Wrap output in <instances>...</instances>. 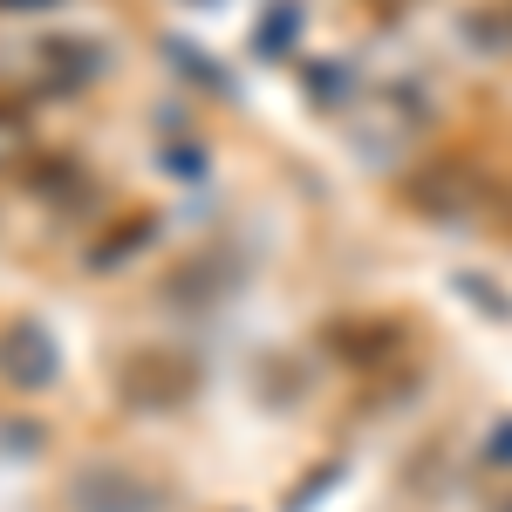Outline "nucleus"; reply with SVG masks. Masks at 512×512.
I'll list each match as a JSON object with an SVG mask.
<instances>
[{"label":"nucleus","mask_w":512,"mask_h":512,"mask_svg":"<svg viewBox=\"0 0 512 512\" xmlns=\"http://www.w3.org/2000/svg\"><path fill=\"white\" fill-rule=\"evenodd\" d=\"M164 55H178V62H185V69H192V82H205V89H212V96H233V82H226V69H219V62H212V55H198L192 41L164 35Z\"/></svg>","instance_id":"0eeeda50"},{"label":"nucleus","mask_w":512,"mask_h":512,"mask_svg":"<svg viewBox=\"0 0 512 512\" xmlns=\"http://www.w3.org/2000/svg\"><path fill=\"white\" fill-rule=\"evenodd\" d=\"M151 233H158V212H151V205H130V219H123V226H110V233H103V246H89V267L103 274V267L130 260L137 246H151Z\"/></svg>","instance_id":"39448f33"},{"label":"nucleus","mask_w":512,"mask_h":512,"mask_svg":"<svg viewBox=\"0 0 512 512\" xmlns=\"http://www.w3.org/2000/svg\"><path fill=\"white\" fill-rule=\"evenodd\" d=\"M69 506L76 512H158V485L137 478L117 458H96L69 478Z\"/></svg>","instance_id":"7ed1b4c3"},{"label":"nucleus","mask_w":512,"mask_h":512,"mask_svg":"<svg viewBox=\"0 0 512 512\" xmlns=\"http://www.w3.org/2000/svg\"><path fill=\"white\" fill-rule=\"evenodd\" d=\"M0 123H14V103H0Z\"/></svg>","instance_id":"9d476101"},{"label":"nucleus","mask_w":512,"mask_h":512,"mask_svg":"<svg viewBox=\"0 0 512 512\" xmlns=\"http://www.w3.org/2000/svg\"><path fill=\"white\" fill-rule=\"evenodd\" d=\"M0 376H7V383H14V390H48V383H55V376H62V349H55V342H48V328H41V321H7V328H0Z\"/></svg>","instance_id":"20e7f679"},{"label":"nucleus","mask_w":512,"mask_h":512,"mask_svg":"<svg viewBox=\"0 0 512 512\" xmlns=\"http://www.w3.org/2000/svg\"><path fill=\"white\" fill-rule=\"evenodd\" d=\"M506 512H512V506H506Z\"/></svg>","instance_id":"f8f14e48"},{"label":"nucleus","mask_w":512,"mask_h":512,"mask_svg":"<svg viewBox=\"0 0 512 512\" xmlns=\"http://www.w3.org/2000/svg\"><path fill=\"white\" fill-rule=\"evenodd\" d=\"M110 376H117V396L130 410H185L198 396V362L185 349H158V342L123 349Z\"/></svg>","instance_id":"f257e3e1"},{"label":"nucleus","mask_w":512,"mask_h":512,"mask_svg":"<svg viewBox=\"0 0 512 512\" xmlns=\"http://www.w3.org/2000/svg\"><path fill=\"white\" fill-rule=\"evenodd\" d=\"M294 35H301V14H294V7H274V14H267V28L253 35V48H260V55H287Z\"/></svg>","instance_id":"6e6552de"},{"label":"nucleus","mask_w":512,"mask_h":512,"mask_svg":"<svg viewBox=\"0 0 512 512\" xmlns=\"http://www.w3.org/2000/svg\"><path fill=\"white\" fill-rule=\"evenodd\" d=\"M403 342H410V321L403 315H342L321 328V349L335 355L342 369H383V362L403 355Z\"/></svg>","instance_id":"f03ea898"},{"label":"nucleus","mask_w":512,"mask_h":512,"mask_svg":"<svg viewBox=\"0 0 512 512\" xmlns=\"http://www.w3.org/2000/svg\"><path fill=\"white\" fill-rule=\"evenodd\" d=\"M485 465H492V472H512V417L492 424V437H485Z\"/></svg>","instance_id":"1a4fd4ad"},{"label":"nucleus","mask_w":512,"mask_h":512,"mask_svg":"<svg viewBox=\"0 0 512 512\" xmlns=\"http://www.w3.org/2000/svg\"><path fill=\"white\" fill-rule=\"evenodd\" d=\"M192 7H219V0H192Z\"/></svg>","instance_id":"9b49d317"},{"label":"nucleus","mask_w":512,"mask_h":512,"mask_svg":"<svg viewBox=\"0 0 512 512\" xmlns=\"http://www.w3.org/2000/svg\"><path fill=\"white\" fill-rule=\"evenodd\" d=\"M41 62H55V69H82V82H96L103 69V48L82 35H62V41H41Z\"/></svg>","instance_id":"423d86ee"}]
</instances>
